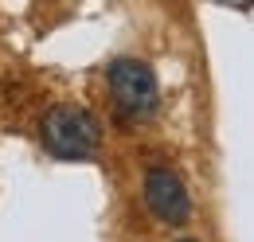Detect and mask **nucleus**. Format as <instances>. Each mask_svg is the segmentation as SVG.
<instances>
[{
    "instance_id": "obj_2",
    "label": "nucleus",
    "mask_w": 254,
    "mask_h": 242,
    "mask_svg": "<svg viewBox=\"0 0 254 242\" xmlns=\"http://www.w3.org/2000/svg\"><path fill=\"white\" fill-rule=\"evenodd\" d=\"M106 86H110V98H114V110L122 114V121L129 125H141V121L157 118L160 110V86L157 74L145 59H114L106 66Z\"/></svg>"
},
{
    "instance_id": "obj_3",
    "label": "nucleus",
    "mask_w": 254,
    "mask_h": 242,
    "mask_svg": "<svg viewBox=\"0 0 254 242\" xmlns=\"http://www.w3.org/2000/svg\"><path fill=\"white\" fill-rule=\"evenodd\" d=\"M145 203H149V211L157 215L160 223H168V227H180V223L191 219L188 187H184V180H180L172 168H164V164H153V168L145 172Z\"/></svg>"
},
{
    "instance_id": "obj_4",
    "label": "nucleus",
    "mask_w": 254,
    "mask_h": 242,
    "mask_svg": "<svg viewBox=\"0 0 254 242\" xmlns=\"http://www.w3.org/2000/svg\"><path fill=\"white\" fill-rule=\"evenodd\" d=\"M180 242H195V239H180Z\"/></svg>"
},
{
    "instance_id": "obj_1",
    "label": "nucleus",
    "mask_w": 254,
    "mask_h": 242,
    "mask_svg": "<svg viewBox=\"0 0 254 242\" xmlns=\"http://www.w3.org/2000/svg\"><path fill=\"white\" fill-rule=\"evenodd\" d=\"M39 137H43V149L55 160H90L102 145V125L86 106L59 102L43 114Z\"/></svg>"
}]
</instances>
